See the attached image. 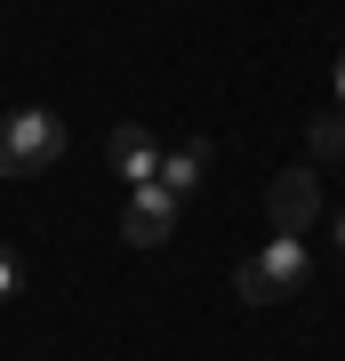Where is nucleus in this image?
<instances>
[{
	"instance_id": "0eeeda50",
	"label": "nucleus",
	"mask_w": 345,
	"mask_h": 361,
	"mask_svg": "<svg viewBox=\"0 0 345 361\" xmlns=\"http://www.w3.org/2000/svg\"><path fill=\"white\" fill-rule=\"evenodd\" d=\"M305 153H313V161H345V113H337V104L305 129Z\"/></svg>"
},
{
	"instance_id": "1a4fd4ad",
	"label": "nucleus",
	"mask_w": 345,
	"mask_h": 361,
	"mask_svg": "<svg viewBox=\"0 0 345 361\" xmlns=\"http://www.w3.org/2000/svg\"><path fill=\"white\" fill-rule=\"evenodd\" d=\"M329 249H345V209H337V217H329Z\"/></svg>"
},
{
	"instance_id": "7ed1b4c3",
	"label": "nucleus",
	"mask_w": 345,
	"mask_h": 361,
	"mask_svg": "<svg viewBox=\"0 0 345 361\" xmlns=\"http://www.w3.org/2000/svg\"><path fill=\"white\" fill-rule=\"evenodd\" d=\"M177 193L153 177V185H128V209H121V233H128V249H161L169 233H177Z\"/></svg>"
},
{
	"instance_id": "6e6552de",
	"label": "nucleus",
	"mask_w": 345,
	"mask_h": 361,
	"mask_svg": "<svg viewBox=\"0 0 345 361\" xmlns=\"http://www.w3.org/2000/svg\"><path fill=\"white\" fill-rule=\"evenodd\" d=\"M8 297H25V257L0 241V305H8Z\"/></svg>"
},
{
	"instance_id": "423d86ee",
	"label": "nucleus",
	"mask_w": 345,
	"mask_h": 361,
	"mask_svg": "<svg viewBox=\"0 0 345 361\" xmlns=\"http://www.w3.org/2000/svg\"><path fill=\"white\" fill-rule=\"evenodd\" d=\"M201 177H209V145H201V137H193V145H169V153H161V185H169L177 201H185Z\"/></svg>"
},
{
	"instance_id": "20e7f679",
	"label": "nucleus",
	"mask_w": 345,
	"mask_h": 361,
	"mask_svg": "<svg viewBox=\"0 0 345 361\" xmlns=\"http://www.w3.org/2000/svg\"><path fill=\"white\" fill-rule=\"evenodd\" d=\"M265 217H273V233L321 225V177H313V169H282V177H273V193H265Z\"/></svg>"
},
{
	"instance_id": "39448f33",
	"label": "nucleus",
	"mask_w": 345,
	"mask_h": 361,
	"mask_svg": "<svg viewBox=\"0 0 345 361\" xmlns=\"http://www.w3.org/2000/svg\"><path fill=\"white\" fill-rule=\"evenodd\" d=\"M104 153H113V169H121L128 185H153V177H161V145H153L145 121H121V129L104 137Z\"/></svg>"
},
{
	"instance_id": "9d476101",
	"label": "nucleus",
	"mask_w": 345,
	"mask_h": 361,
	"mask_svg": "<svg viewBox=\"0 0 345 361\" xmlns=\"http://www.w3.org/2000/svg\"><path fill=\"white\" fill-rule=\"evenodd\" d=\"M337 113H345V49H337Z\"/></svg>"
},
{
	"instance_id": "f257e3e1",
	"label": "nucleus",
	"mask_w": 345,
	"mask_h": 361,
	"mask_svg": "<svg viewBox=\"0 0 345 361\" xmlns=\"http://www.w3.org/2000/svg\"><path fill=\"white\" fill-rule=\"evenodd\" d=\"M313 281V249H305V233H273L257 257L233 273V289L249 297V305H289L297 289Z\"/></svg>"
},
{
	"instance_id": "f03ea898",
	"label": "nucleus",
	"mask_w": 345,
	"mask_h": 361,
	"mask_svg": "<svg viewBox=\"0 0 345 361\" xmlns=\"http://www.w3.org/2000/svg\"><path fill=\"white\" fill-rule=\"evenodd\" d=\"M64 145H73V129L56 113H40V104L0 113V177H40V169L64 161Z\"/></svg>"
}]
</instances>
